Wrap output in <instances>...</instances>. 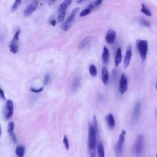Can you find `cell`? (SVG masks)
<instances>
[{"instance_id": "6da1fadb", "label": "cell", "mask_w": 157, "mask_h": 157, "mask_svg": "<svg viewBox=\"0 0 157 157\" xmlns=\"http://www.w3.org/2000/svg\"><path fill=\"white\" fill-rule=\"evenodd\" d=\"M97 134L93 125L90 124L88 126V149L90 157H97L96 146Z\"/></svg>"}, {"instance_id": "4fadbf2b", "label": "cell", "mask_w": 157, "mask_h": 157, "mask_svg": "<svg viewBox=\"0 0 157 157\" xmlns=\"http://www.w3.org/2000/svg\"><path fill=\"white\" fill-rule=\"evenodd\" d=\"M122 60V53H121V49L120 47L117 49L115 52V66L117 67L121 62Z\"/></svg>"}, {"instance_id": "9a60e30c", "label": "cell", "mask_w": 157, "mask_h": 157, "mask_svg": "<svg viewBox=\"0 0 157 157\" xmlns=\"http://www.w3.org/2000/svg\"><path fill=\"white\" fill-rule=\"evenodd\" d=\"M109 58H110V53H109V49L105 46L104 47L103 53H102V60L105 65L108 64Z\"/></svg>"}, {"instance_id": "7402d4cb", "label": "cell", "mask_w": 157, "mask_h": 157, "mask_svg": "<svg viewBox=\"0 0 157 157\" xmlns=\"http://www.w3.org/2000/svg\"><path fill=\"white\" fill-rule=\"evenodd\" d=\"M97 148H98V157H105V152H104V147L101 142L98 143Z\"/></svg>"}, {"instance_id": "4dcf8cb0", "label": "cell", "mask_w": 157, "mask_h": 157, "mask_svg": "<svg viewBox=\"0 0 157 157\" xmlns=\"http://www.w3.org/2000/svg\"><path fill=\"white\" fill-rule=\"evenodd\" d=\"M140 23L142 25H144L146 27H147V28H149V27L151 26V23H150L147 20H146V18H141L140 19Z\"/></svg>"}, {"instance_id": "52a82bcc", "label": "cell", "mask_w": 157, "mask_h": 157, "mask_svg": "<svg viewBox=\"0 0 157 157\" xmlns=\"http://www.w3.org/2000/svg\"><path fill=\"white\" fill-rule=\"evenodd\" d=\"M128 89V79L125 74L121 75L119 83V92L121 94H124Z\"/></svg>"}, {"instance_id": "ffe728a7", "label": "cell", "mask_w": 157, "mask_h": 157, "mask_svg": "<svg viewBox=\"0 0 157 157\" xmlns=\"http://www.w3.org/2000/svg\"><path fill=\"white\" fill-rule=\"evenodd\" d=\"M91 40L90 37H86L85 38H84L82 41L80 42V43L79 45V49H82L90 43Z\"/></svg>"}, {"instance_id": "b9f144b4", "label": "cell", "mask_w": 157, "mask_h": 157, "mask_svg": "<svg viewBox=\"0 0 157 157\" xmlns=\"http://www.w3.org/2000/svg\"><path fill=\"white\" fill-rule=\"evenodd\" d=\"M156 157H157V154H156Z\"/></svg>"}, {"instance_id": "ab89813d", "label": "cell", "mask_w": 157, "mask_h": 157, "mask_svg": "<svg viewBox=\"0 0 157 157\" xmlns=\"http://www.w3.org/2000/svg\"><path fill=\"white\" fill-rule=\"evenodd\" d=\"M2 134V130H1V125H0V137L1 136Z\"/></svg>"}, {"instance_id": "836d02e7", "label": "cell", "mask_w": 157, "mask_h": 157, "mask_svg": "<svg viewBox=\"0 0 157 157\" xmlns=\"http://www.w3.org/2000/svg\"><path fill=\"white\" fill-rule=\"evenodd\" d=\"M0 98L3 99V100H5L6 99V97H5V94H4V93L3 92V90L1 89V88L0 87Z\"/></svg>"}, {"instance_id": "484cf974", "label": "cell", "mask_w": 157, "mask_h": 157, "mask_svg": "<svg viewBox=\"0 0 157 157\" xmlns=\"http://www.w3.org/2000/svg\"><path fill=\"white\" fill-rule=\"evenodd\" d=\"M93 126L95 129V131H96L97 135L98 136L99 134V129H98V122L97 120V117L96 115L93 116Z\"/></svg>"}, {"instance_id": "7c38bea8", "label": "cell", "mask_w": 157, "mask_h": 157, "mask_svg": "<svg viewBox=\"0 0 157 157\" xmlns=\"http://www.w3.org/2000/svg\"><path fill=\"white\" fill-rule=\"evenodd\" d=\"M132 48L130 45H129L127 48L126 54H125V60H124V66L125 68L128 67L129 63H130V61L131 60L132 57Z\"/></svg>"}, {"instance_id": "9c48e42d", "label": "cell", "mask_w": 157, "mask_h": 157, "mask_svg": "<svg viewBox=\"0 0 157 157\" xmlns=\"http://www.w3.org/2000/svg\"><path fill=\"white\" fill-rule=\"evenodd\" d=\"M141 103L140 101L136 102L133 111V114H132L133 122L135 123L138 120L141 114Z\"/></svg>"}, {"instance_id": "8d00e7d4", "label": "cell", "mask_w": 157, "mask_h": 157, "mask_svg": "<svg viewBox=\"0 0 157 157\" xmlns=\"http://www.w3.org/2000/svg\"><path fill=\"white\" fill-rule=\"evenodd\" d=\"M57 1V0H49V3H48V5L49 6H52V5H53L55 3H56Z\"/></svg>"}, {"instance_id": "f1b7e54d", "label": "cell", "mask_w": 157, "mask_h": 157, "mask_svg": "<svg viewBox=\"0 0 157 157\" xmlns=\"http://www.w3.org/2000/svg\"><path fill=\"white\" fill-rule=\"evenodd\" d=\"M51 81V75L50 73H47L45 75V77H44V82L45 85H48L50 84Z\"/></svg>"}, {"instance_id": "74e56055", "label": "cell", "mask_w": 157, "mask_h": 157, "mask_svg": "<svg viewBox=\"0 0 157 157\" xmlns=\"http://www.w3.org/2000/svg\"><path fill=\"white\" fill-rule=\"evenodd\" d=\"M50 24L52 25V26H55L57 25V21L55 20H52V21L50 22Z\"/></svg>"}, {"instance_id": "1f68e13d", "label": "cell", "mask_w": 157, "mask_h": 157, "mask_svg": "<svg viewBox=\"0 0 157 157\" xmlns=\"http://www.w3.org/2000/svg\"><path fill=\"white\" fill-rule=\"evenodd\" d=\"M63 144H64V146L65 147V148L66 150H69V148H70V143H69V141H68L67 138L66 137V135H65L64 137H63Z\"/></svg>"}, {"instance_id": "60d3db41", "label": "cell", "mask_w": 157, "mask_h": 157, "mask_svg": "<svg viewBox=\"0 0 157 157\" xmlns=\"http://www.w3.org/2000/svg\"><path fill=\"white\" fill-rule=\"evenodd\" d=\"M156 90H157V83H156Z\"/></svg>"}, {"instance_id": "d6986e66", "label": "cell", "mask_w": 157, "mask_h": 157, "mask_svg": "<svg viewBox=\"0 0 157 157\" xmlns=\"http://www.w3.org/2000/svg\"><path fill=\"white\" fill-rule=\"evenodd\" d=\"M25 147L22 145H20L16 147V154L17 157H23L25 155Z\"/></svg>"}, {"instance_id": "2e32d148", "label": "cell", "mask_w": 157, "mask_h": 157, "mask_svg": "<svg viewBox=\"0 0 157 157\" xmlns=\"http://www.w3.org/2000/svg\"><path fill=\"white\" fill-rule=\"evenodd\" d=\"M101 78H102V81L104 84H107L109 82V73L108 71L106 69V67H104L102 70V72H101Z\"/></svg>"}, {"instance_id": "277c9868", "label": "cell", "mask_w": 157, "mask_h": 157, "mask_svg": "<svg viewBox=\"0 0 157 157\" xmlns=\"http://www.w3.org/2000/svg\"><path fill=\"white\" fill-rule=\"evenodd\" d=\"M126 136V131L123 130L120 134L119 141H117V144L115 146V152L117 157H122L123 155V147L125 141Z\"/></svg>"}, {"instance_id": "d590c367", "label": "cell", "mask_w": 157, "mask_h": 157, "mask_svg": "<svg viewBox=\"0 0 157 157\" xmlns=\"http://www.w3.org/2000/svg\"><path fill=\"white\" fill-rule=\"evenodd\" d=\"M43 90V88H39V89H35V88H31V90L34 93H39L40 92H42Z\"/></svg>"}, {"instance_id": "8fae6325", "label": "cell", "mask_w": 157, "mask_h": 157, "mask_svg": "<svg viewBox=\"0 0 157 157\" xmlns=\"http://www.w3.org/2000/svg\"><path fill=\"white\" fill-rule=\"evenodd\" d=\"M14 123L13 121H11L8 124V132L10 136L11 139L13 141V142H17V137L14 133Z\"/></svg>"}, {"instance_id": "d4e9b609", "label": "cell", "mask_w": 157, "mask_h": 157, "mask_svg": "<svg viewBox=\"0 0 157 157\" xmlns=\"http://www.w3.org/2000/svg\"><path fill=\"white\" fill-rule=\"evenodd\" d=\"M89 72L92 76L96 77L97 75V69L94 65H91L89 67Z\"/></svg>"}, {"instance_id": "d6a6232c", "label": "cell", "mask_w": 157, "mask_h": 157, "mask_svg": "<svg viewBox=\"0 0 157 157\" xmlns=\"http://www.w3.org/2000/svg\"><path fill=\"white\" fill-rule=\"evenodd\" d=\"M118 77V72L116 70H114L112 72V79L113 82H115Z\"/></svg>"}, {"instance_id": "44dd1931", "label": "cell", "mask_w": 157, "mask_h": 157, "mask_svg": "<svg viewBox=\"0 0 157 157\" xmlns=\"http://www.w3.org/2000/svg\"><path fill=\"white\" fill-rule=\"evenodd\" d=\"M80 81H81V80H80V78L79 77H77L74 79L72 85V88H71V89L72 91H76L78 87L80 85Z\"/></svg>"}, {"instance_id": "4316f807", "label": "cell", "mask_w": 157, "mask_h": 157, "mask_svg": "<svg viewBox=\"0 0 157 157\" xmlns=\"http://www.w3.org/2000/svg\"><path fill=\"white\" fill-rule=\"evenodd\" d=\"M22 1V0H16L14 3H13V4L12 5V11H16L19 8L20 5L21 4Z\"/></svg>"}, {"instance_id": "7a4b0ae2", "label": "cell", "mask_w": 157, "mask_h": 157, "mask_svg": "<svg viewBox=\"0 0 157 157\" xmlns=\"http://www.w3.org/2000/svg\"><path fill=\"white\" fill-rule=\"evenodd\" d=\"M144 148H145V141L144 136L142 134H139L134 144V152L136 156L138 157H141L143 154H144Z\"/></svg>"}, {"instance_id": "ba28073f", "label": "cell", "mask_w": 157, "mask_h": 157, "mask_svg": "<svg viewBox=\"0 0 157 157\" xmlns=\"http://www.w3.org/2000/svg\"><path fill=\"white\" fill-rule=\"evenodd\" d=\"M4 112L6 119H11L12 118L13 114V104L12 100L8 99L6 101Z\"/></svg>"}, {"instance_id": "f35d334b", "label": "cell", "mask_w": 157, "mask_h": 157, "mask_svg": "<svg viewBox=\"0 0 157 157\" xmlns=\"http://www.w3.org/2000/svg\"><path fill=\"white\" fill-rule=\"evenodd\" d=\"M84 1H85V0H76V3L78 4H80L81 3H82Z\"/></svg>"}, {"instance_id": "30bf717a", "label": "cell", "mask_w": 157, "mask_h": 157, "mask_svg": "<svg viewBox=\"0 0 157 157\" xmlns=\"http://www.w3.org/2000/svg\"><path fill=\"white\" fill-rule=\"evenodd\" d=\"M116 37H117V34H116V32L115 31V30L112 29L109 30L107 32L106 37H105L106 42L108 44H113L115 41Z\"/></svg>"}, {"instance_id": "3957f363", "label": "cell", "mask_w": 157, "mask_h": 157, "mask_svg": "<svg viewBox=\"0 0 157 157\" xmlns=\"http://www.w3.org/2000/svg\"><path fill=\"white\" fill-rule=\"evenodd\" d=\"M136 47L140 54L142 60L144 61L147 57V54L148 49V41L146 40L138 39L136 41Z\"/></svg>"}, {"instance_id": "8992f818", "label": "cell", "mask_w": 157, "mask_h": 157, "mask_svg": "<svg viewBox=\"0 0 157 157\" xmlns=\"http://www.w3.org/2000/svg\"><path fill=\"white\" fill-rule=\"evenodd\" d=\"M38 5V1L37 0H33V1H31L28 6H26L23 11L25 16L28 17L30 16L31 14H32V13L36 11Z\"/></svg>"}, {"instance_id": "e575fe53", "label": "cell", "mask_w": 157, "mask_h": 157, "mask_svg": "<svg viewBox=\"0 0 157 157\" xmlns=\"http://www.w3.org/2000/svg\"><path fill=\"white\" fill-rule=\"evenodd\" d=\"M103 0H96L94 2V7H97V6H99L102 3H103Z\"/></svg>"}, {"instance_id": "83f0119b", "label": "cell", "mask_w": 157, "mask_h": 157, "mask_svg": "<svg viewBox=\"0 0 157 157\" xmlns=\"http://www.w3.org/2000/svg\"><path fill=\"white\" fill-rule=\"evenodd\" d=\"M65 16H66V11H63L60 12V14L58 17V22L59 23H61L62 22H63Z\"/></svg>"}, {"instance_id": "ac0fdd59", "label": "cell", "mask_w": 157, "mask_h": 157, "mask_svg": "<svg viewBox=\"0 0 157 157\" xmlns=\"http://www.w3.org/2000/svg\"><path fill=\"white\" fill-rule=\"evenodd\" d=\"M94 7V4H90L89 6H88V8H87L86 9H84L80 13V17H84V16H86L87 15L89 14V13L92 12V11Z\"/></svg>"}, {"instance_id": "5b68a950", "label": "cell", "mask_w": 157, "mask_h": 157, "mask_svg": "<svg viewBox=\"0 0 157 157\" xmlns=\"http://www.w3.org/2000/svg\"><path fill=\"white\" fill-rule=\"evenodd\" d=\"M80 10L79 8H75L71 12V13L70 14V17L67 18V19L66 20V22L63 24L62 25V29L64 31H67L68 30L70 29V28L71 27L74 20L76 17V15L77 14V13L79 12Z\"/></svg>"}, {"instance_id": "603a6c76", "label": "cell", "mask_w": 157, "mask_h": 157, "mask_svg": "<svg viewBox=\"0 0 157 157\" xmlns=\"http://www.w3.org/2000/svg\"><path fill=\"white\" fill-rule=\"evenodd\" d=\"M9 49L11 52H12L13 54H16L18 52V43H11L9 45Z\"/></svg>"}, {"instance_id": "5bb4252c", "label": "cell", "mask_w": 157, "mask_h": 157, "mask_svg": "<svg viewBox=\"0 0 157 157\" xmlns=\"http://www.w3.org/2000/svg\"><path fill=\"white\" fill-rule=\"evenodd\" d=\"M106 120L109 128L111 129H114L115 126V121L114 115L112 114H108L106 117Z\"/></svg>"}, {"instance_id": "e0dca14e", "label": "cell", "mask_w": 157, "mask_h": 157, "mask_svg": "<svg viewBox=\"0 0 157 157\" xmlns=\"http://www.w3.org/2000/svg\"><path fill=\"white\" fill-rule=\"evenodd\" d=\"M72 2V0H65V1L60 5L58 9V12L60 13L63 11H66V9L68 8V6L71 4Z\"/></svg>"}, {"instance_id": "cb8c5ba5", "label": "cell", "mask_w": 157, "mask_h": 157, "mask_svg": "<svg viewBox=\"0 0 157 157\" xmlns=\"http://www.w3.org/2000/svg\"><path fill=\"white\" fill-rule=\"evenodd\" d=\"M141 12H142L143 13H144L145 15L148 16V17H151L152 16V13L151 12L147 7L146 6V5L144 4H142L141 6Z\"/></svg>"}, {"instance_id": "f546056e", "label": "cell", "mask_w": 157, "mask_h": 157, "mask_svg": "<svg viewBox=\"0 0 157 157\" xmlns=\"http://www.w3.org/2000/svg\"><path fill=\"white\" fill-rule=\"evenodd\" d=\"M20 30H18L14 36L13 37V39L12 40L11 43H18V39H19V36H20Z\"/></svg>"}]
</instances>
